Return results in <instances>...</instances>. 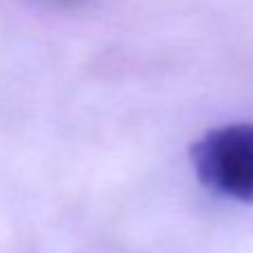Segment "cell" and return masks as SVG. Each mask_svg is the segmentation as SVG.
I'll list each match as a JSON object with an SVG mask.
<instances>
[{"label":"cell","instance_id":"cell-1","mask_svg":"<svg viewBox=\"0 0 253 253\" xmlns=\"http://www.w3.org/2000/svg\"><path fill=\"white\" fill-rule=\"evenodd\" d=\"M191 162L207 189L253 202V123L211 129L191 147Z\"/></svg>","mask_w":253,"mask_h":253}]
</instances>
